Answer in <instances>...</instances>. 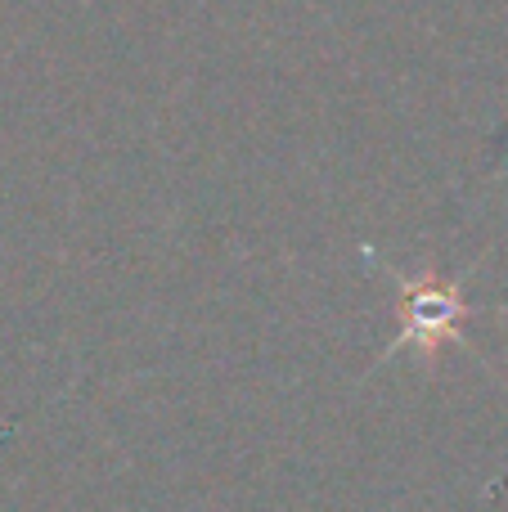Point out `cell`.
I'll use <instances>...</instances> for the list:
<instances>
[{"label": "cell", "mask_w": 508, "mask_h": 512, "mask_svg": "<svg viewBox=\"0 0 508 512\" xmlns=\"http://www.w3.org/2000/svg\"><path fill=\"white\" fill-rule=\"evenodd\" d=\"M401 292H405V328L392 351H401V346H423V351H432L441 337H455L459 315L468 310L455 279L446 283V279L423 274L419 283H401Z\"/></svg>", "instance_id": "1"}]
</instances>
